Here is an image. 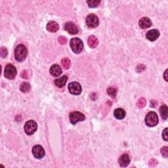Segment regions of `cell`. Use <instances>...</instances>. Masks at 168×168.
Here are the masks:
<instances>
[{"label":"cell","mask_w":168,"mask_h":168,"mask_svg":"<svg viewBox=\"0 0 168 168\" xmlns=\"http://www.w3.org/2000/svg\"><path fill=\"white\" fill-rule=\"evenodd\" d=\"M38 129V125L34 120H29L24 125V131L28 135H33Z\"/></svg>","instance_id":"5"},{"label":"cell","mask_w":168,"mask_h":168,"mask_svg":"<svg viewBox=\"0 0 168 168\" xmlns=\"http://www.w3.org/2000/svg\"><path fill=\"white\" fill-rule=\"evenodd\" d=\"M160 36V32L158 30L156 29H152L149 30L147 33H146V38L148 40L154 41H156Z\"/></svg>","instance_id":"11"},{"label":"cell","mask_w":168,"mask_h":168,"mask_svg":"<svg viewBox=\"0 0 168 168\" xmlns=\"http://www.w3.org/2000/svg\"><path fill=\"white\" fill-rule=\"evenodd\" d=\"M28 55L26 47L23 44H19L17 46L15 50V58L19 62H23L26 59Z\"/></svg>","instance_id":"1"},{"label":"cell","mask_w":168,"mask_h":168,"mask_svg":"<svg viewBox=\"0 0 168 168\" xmlns=\"http://www.w3.org/2000/svg\"><path fill=\"white\" fill-rule=\"evenodd\" d=\"M126 112L122 108H117L114 112V115L118 120H122L126 116Z\"/></svg>","instance_id":"17"},{"label":"cell","mask_w":168,"mask_h":168,"mask_svg":"<svg viewBox=\"0 0 168 168\" xmlns=\"http://www.w3.org/2000/svg\"><path fill=\"white\" fill-rule=\"evenodd\" d=\"M118 162L120 166L121 167H127L129 166V164L130 163V157L127 154H124L121 155L118 160Z\"/></svg>","instance_id":"12"},{"label":"cell","mask_w":168,"mask_h":168,"mask_svg":"<svg viewBox=\"0 0 168 168\" xmlns=\"http://www.w3.org/2000/svg\"><path fill=\"white\" fill-rule=\"evenodd\" d=\"M87 3L89 8H95L99 6L101 3V1H99V0H91V1H87Z\"/></svg>","instance_id":"23"},{"label":"cell","mask_w":168,"mask_h":168,"mask_svg":"<svg viewBox=\"0 0 168 168\" xmlns=\"http://www.w3.org/2000/svg\"><path fill=\"white\" fill-rule=\"evenodd\" d=\"M99 24V18L94 14L89 15L86 18V24L87 26L91 28H95L98 26Z\"/></svg>","instance_id":"8"},{"label":"cell","mask_w":168,"mask_h":168,"mask_svg":"<svg viewBox=\"0 0 168 168\" xmlns=\"http://www.w3.org/2000/svg\"><path fill=\"white\" fill-rule=\"evenodd\" d=\"M64 30L72 35L76 34L78 32V26L72 22L66 23L65 24H64Z\"/></svg>","instance_id":"10"},{"label":"cell","mask_w":168,"mask_h":168,"mask_svg":"<svg viewBox=\"0 0 168 168\" xmlns=\"http://www.w3.org/2000/svg\"><path fill=\"white\" fill-rule=\"evenodd\" d=\"M58 41L60 44L65 45L67 43V39L64 36H59L58 38Z\"/></svg>","instance_id":"26"},{"label":"cell","mask_w":168,"mask_h":168,"mask_svg":"<svg viewBox=\"0 0 168 168\" xmlns=\"http://www.w3.org/2000/svg\"><path fill=\"white\" fill-rule=\"evenodd\" d=\"M161 151V154H162V155L164 157V158H167L168 156V148H167V146H163L160 150Z\"/></svg>","instance_id":"25"},{"label":"cell","mask_w":168,"mask_h":168,"mask_svg":"<svg viewBox=\"0 0 168 168\" xmlns=\"http://www.w3.org/2000/svg\"><path fill=\"white\" fill-rule=\"evenodd\" d=\"M68 88H69V90L70 93L74 95H80L82 90L81 85L76 81L71 82V83H70L69 84V86H68Z\"/></svg>","instance_id":"7"},{"label":"cell","mask_w":168,"mask_h":168,"mask_svg":"<svg viewBox=\"0 0 168 168\" xmlns=\"http://www.w3.org/2000/svg\"><path fill=\"white\" fill-rule=\"evenodd\" d=\"M87 44L91 48H95L99 44L98 39L95 35H90L87 40Z\"/></svg>","instance_id":"16"},{"label":"cell","mask_w":168,"mask_h":168,"mask_svg":"<svg viewBox=\"0 0 168 168\" xmlns=\"http://www.w3.org/2000/svg\"><path fill=\"white\" fill-rule=\"evenodd\" d=\"M167 70H166L165 71V73H164V79L166 80V81H167Z\"/></svg>","instance_id":"30"},{"label":"cell","mask_w":168,"mask_h":168,"mask_svg":"<svg viewBox=\"0 0 168 168\" xmlns=\"http://www.w3.org/2000/svg\"><path fill=\"white\" fill-rule=\"evenodd\" d=\"M31 86L27 82H23L20 86V90L23 93H28L30 91Z\"/></svg>","instance_id":"20"},{"label":"cell","mask_w":168,"mask_h":168,"mask_svg":"<svg viewBox=\"0 0 168 168\" xmlns=\"http://www.w3.org/2000/svg\"><path fill=\"white\" fill-rule=\"evenodd\" d=\"M61 64L63 67V69L65 70H67L70 69V65H71V62L69 58H64L61 60Z\"/></svg>","instance_id":"21"},{"label":"cell","mask_w":168,"mask_h":168,"mask_svg":"<svg viewBox=\"0 0 168 168\" xmlns=\"http://www.w3.org/2000/svg\"><path fill=\"white\" fill-rule=\"evenodd\" d=\"M146 99L145 98H140L137 102V105L139 107V108H144V107L146 106Z\"/></svg>","instance_id":"24"},{"label":"cell","mask_w":168,"mask_h":168,"mask_svg":"<svg viewBox=\"0 0 168 168\" xmlns=\"http://www.w3.org/2000/svg\"><path fill=\"white\" fill-rule=\"evenodd\" d=\"M50 74L54 77L59 76L62 74L61 68L58 64H54L50 69Z\"/></svg>","instance_id":"14"},{"label":"cell","mask_w":168,"mask_h":168,"mask_svg":"<svg viewBox=\"0 0 168 168\" xmlns=\"http://www.w3.org/2000/svg\"><path fill=\"white\" fill-rule=\"evenodd\" d=\"M145 124L148 127H154L158 124V116L155 112H150L145 117Z\"/></svg>","instance_id":"3"},{"label":"cell","mask_w":168,"mask_h":168,"mask_svg":"<svg viewBox=\"0 0 168 168\" xmlns=\"http://www.w3.org/2000/svg\"><path fill=\"white\" fill-rule=\"evenodd\" d=\"M47 30L50 32H56L59 29V24L55 21H49L47 24Z\"/></svg>","instance_id":"15"},{"label":"cell","mask_w":168,"mask_h":168,"mask_svg":"<svg viewBox=\"0 0 168 168\" xmlns=\"http://www.w3.org/2000/svg\"><path fill=\"white\" fill-rule=\"evenodd\" d=\"M68 80V77L66 76H63L61 78H58L55 80V84L58 87H63L65 85Z\"/></svg>","instance_id":"18"},{"label":"cell","mask_w":168,"mask_h":168,"mask_svg":"<svg viewBox=\"0 0 168 168\" xmlns=\"http://www.w3.org/2000/svg\"><path fill=\"white\" fill-rule=\"evenodd\" d=\"M70 46L72 51L76 54L81 52L84 47V44L80 39L78 38H74L71 39L70 42Z\"/></svg>","instance_id":"2"},{"label":"cell","mask_w":168,"mask_h":168,"mask_svg":"<svg viewBox=\"0 0 168 168\" xmlns=\"http://www.w3.org/2000/svg\"><path fill=\"white\" fill-rule=\"evenodd\" d=\"M69 118H70V121L71 124H72L74 125L80 122V121H84V120L85 119L84 114L78 111L71 112L70 114Z\"/></svg>","instance_id":"6"},{"label":"cell","mask_w":168,"mask_h":168,"mask_svg":"<svg viewBox=\"0 0 168 168\" xmlns=\"http://www.w3.org/2000/svg\"><path fill=\"white\" fill-rule=\"evenodd\" d=\"M162 137L163 139L165 140L166 141H167V139H168V136H167V128H166L165 130H163V133H162Z\"/></svg>","instance_id":"28"},{"label":"cell","mask_w":168,"mask_h":168,"mask_svg":"<svg viewBox=\"0 0 168 168\" xmlns=\"http://www.w3.org/2000/svg\"><path fill=\"white\" fill-rule=\"evenodd\" d=\"M157 163H158V162L155 159H151L149 161L150 166H155Z\"/></svg>","instance_id":"29"},{"label":"cell","mask_w":168,"mask_h":168,"mask_svg":"<svg viewBox=\"0 0 168 168\" xmlns=\"http://www.w3.org/2000/svg\"><path fill=\"white\" fill-rule=\"evenodd\" d=\"M32 154L35 158L41 159L45 156V150L41 145H35L32 148Z\"/></svg>","instance_id":"9"},{"label":"cell","mask_w":168,"mask_h":168,"mask_svg":"<svg viewBox=\"0 0 168 168\" xmlns=\"http://www.w3.org/2000/svg\"><path fill=\"white\" fill-rule=\"evenodd\" d=\"M107 93L112 98H115L117 95V89L113 87H110L107 89Z\"/></svg>","instance_id":"22"},{"label":"cell","mask_w":168,"mask_h":168,"mask_svg":"<svg viewBox=\"0 0 168 168\" xmlns=\"http://www.w3.org/2000/svg\"><path fill=\"white\" fill-rule=\"evenodd\" d=\"M167 106L166 105H163L160 107V113L163 120H166L167 118Z\"/></svg>","instance_id":"19"},{"label":"cell","mask_w":168,"mask_h":168,"mask_svg":"<svg viewBox=\"0 0 168 168\" xmlns=\"http://www.w3.org/2000/svg\"><path fill=\"white\" fill-rule=\"evenodd\" d=\"M17 70L15 66H13L11 64H9L5 68L4 70V76L9 80H13L17 76Z\"/></svg>","instance_id":"4"},{"label":"cell","mask_w":168,"mask_h":168,"mask_svg":"<svg viewBox=\"0 0 168 168\" xmlns=\"http://www.w3.org/2000/svg\"><path fill=\"white\" fill-rule=\"evenodd\" d=\"M8 49L4 47H2L1 48V57L2 58H5V57H6L7 55H8Z\"/></svg>","instance_id":"27"},{"label":"cell","mask_w":168,"mask_h":168,"mask_svg":"<svg viewBox=\"0 0 168 168\" xmlns=\"http://www.w3.org/2000/svg\"><path fill=\"white\" fill-rule=\"evenodd\" d=\"M139 25L142 29H146L151 26L152 22L147 17H143L140 19L139 22Z\"/></svg>","instance_id":"13"}]
</instances>
